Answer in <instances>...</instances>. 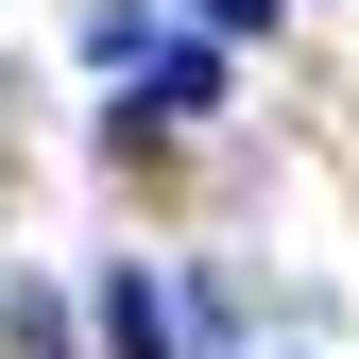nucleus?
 Segmentation results:
<instances>
[{
    "mask_svg": "<svg viewBox=\"0 0 359 359\" xmlns=\"http://www.w3.org/2000/svg\"><path fill=\"white\" fill-rule=\"evenodd\" d=\"M137 103H154V120H205V103H222V52H154Z\"/></svg>",
    "mask_w": 359,
    "mask_h": 359,
    "instance_id": "f257e3e1",
    "label": "nucleus"
},
{
    "mask_svg": "<svg viewBox=\"0 0 359 359\" xmlns=\"http://www.w3.org/2000/svg\"><path fill=\"white\" fill-rule=\"evenodd\" d=\"M103 342H120V359H171V308H154L137 274H103Z\"/></svg>",
    "mask_w": 359,
    "mask_h": 359,
    "instance_id": "f03ea898",
    "label": "nucleus"
},
{
    "mask_svg": "<svg viewBox=\"0 0 359 359\" xmlns=\"http://www.w3.org/2000/svg\"><path fill=\"white\" fill-rule=\"evenodd\" d=\"M205 18H222V34H257V18H274V0H205Z\"/></svg>",
    "mask_w": 359,
    "mask_h": 359,
    "instance_id": "7ed1b4c3",
    "label": "nucleus"
}]
</instances>
